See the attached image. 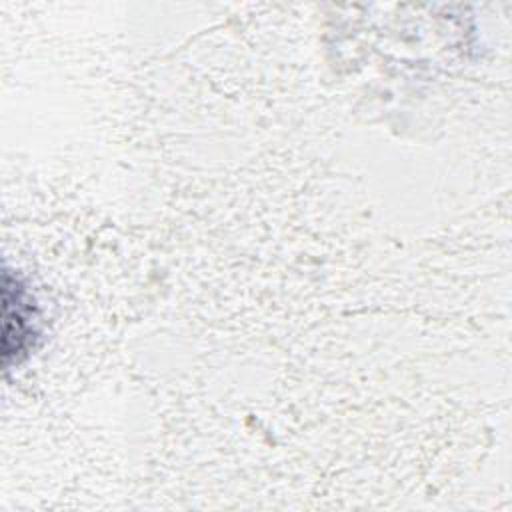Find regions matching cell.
Returning a JSON list of instances; mask_svg holds the SVG:
<instances>
[{
  "instance_id": "cell-1",
  "label": "cell",
  "mask_w": 512,
  "mask_h": 512,
  "mask_svg": "<svg viewBox=\"0 0 512 512\" xmlns=\"http://www.w3.org/2000/svg\"><path fill=\"white\" fill-rule=\"evenodd\" d=\"M4 298V364L10 366L14 358L16 364L34 346L36 330V308L34 298L22 284L20 276L4 272L2 282Z\"/></svg>"
}]
</instances>
